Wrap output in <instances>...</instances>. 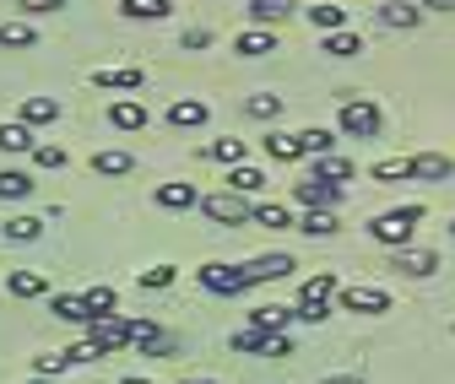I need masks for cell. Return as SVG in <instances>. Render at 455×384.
Returning a JSON list of instances; mask_svg holds the SVG:
<instances>
[{"label": "cell", "instance_id": "9c48e42d", "mask_svg": "<svg viewBox=\"0 0 455 384\" xmlns=\"http://www.w3.org/2000/svg\"><path fill=\"white\" fill-rule=\"evenodd\" d=\"M341 309L347 314H390V293L369 287V282H353V287H341Z\"/></svg>", "mask_w": 455, "mask_h": 384}, {"label": "cell", "instance_id": "f907efd6", "mask_svg": "<svg viewBox=\"0 0 455 384\" xmlns=\"http://www.w3.org/2000/svg\"><path fill=\"white\" fill-rule=\"evenodd\" d=\"M125 384H152V379L147 373H125Z\"/></svg>", "mask_w": 455, "mask_h": 384}, {"label": "cell", "instance_id": "8992f818", "mask_svg": "<svg viewBox=\"0 0 455 384\" xmlns=\"http://www.w3.org/2000/svg\"><path fill=\"white\" fill-rule=\"evenodd\" d=\"M87 341H92L98 357L131 347V319H125V314H103V319H92V325H87Z\"/></svg>", "mask_w": 455, "mask_h": 384}, {"label": "cell", "instance_id": "6da1fadb", "mask_svg": "<svg viewBox=\"0 0 455 384\" xmlns=\"http://www.w3.org/2000/svg\"><path fill=\"white\" fill-rule=\"evenodd\" d=\"M418 223H423V206H418V200H412V206H395V211H379L374 223H369V239L385 244V249H407Z\"/></svg>", "mask_w": 455, "mask_h": 384}, {"label": "cell", "instance_id": "9a60e30c", "mask_svg": "<svg viewBox=\"0 0 455 384\" xmlns=\"http://www.w3.org/2000/svg\"><path fill=\"white\" fill-rule=\"evenodd\" d=\"M136 168V157L125 152V146H103V152H92V174H103V179H125Z\"/></svg>", "mask_w": 455, "mask_h": 384}, {"label": "cell", "instance_id": "bcb514c9", "mask_svg": "<svg viewBox=\"0 0 455 384\" xmlns=\"http://www.w3.org/2000/svg\"><path fill=\"white\" fill-rule=\"evenodd\" d=\"M206 43H212V33H206V27H190V33L180 38V49H206Z\"/></svg>", "mask_w": 455, "mask_h": 384}, {"label": "cell", "instance_id": "816d5d0a", "mask_svg": "<svg viewBox=\"0 0 455 384\" xmlns=\"http://www.w3.org/2000/svg\"><path fill=\"white\" fill-rule=\"evenodd\" d=\"M180 384H217V379H206V373H196V379H180Z\"/></svg>", "mask_w": 455, "mask_h": 384}, {"label": "cell", "instance_id": "d4e9b609", "mask_svg": "<svg viewBox=\"0 0 455 384\" xmlns=\"http://www.w3.org/2000/svg\"><path fill=\"white\" fill-rule=\"evenodd\" d=\"M379 22H385V27H418V22H423V6H412V0H385V6H379Z\"/></svg>", "mask_w": 455, "mask_h": 384}, {"label": "cell", "instance_id": "db71d44e", "mask_svg": "<svg viewBox=\"0 0 455 384\" xmlns=\"http://www.w3.org/2000/svg\"><path fill=\"white\" fill-rule=\"evenodd\" d=\"M450 233H455V223H450Z\"/></svg>", "mask_w": 455, "mask_h": 384}, {"label": "cell", "instance_id": "e575fe53", "mask_svg": "<svg viewBox=\"0 0 455 384\" xmlns=\"http://www.w3.org/2000/svg\"><path fill=\"white\" fill-rule=\"evenodd\" d=\"M206 157H212V162H228V168H239V162H244V141L222 136V141H212V146H206Z\"/></svg>", "mask_w": 455, "mask_h": 384}, {"label": "cell", "instance_id": "1f68e13d", "mask_svg": "<svg viewBox=\"0 0 455 384\" xmlns=\"http://www.w3.org/2000/svg\"><path fill=\"white\" fill-rule=\"evenodd\" d=\"M33 195V174L22 168H0V200H28Z\"/></svg>", "mask_w": 455, "mask_h": 384}, {"label": "cell", "instance_id": "681fc988", "mask_svg": "<svg viewBox=\"0 0 455 384\" xmlns=\"http://www.w3.org/2000/svg\"><path fill=\"white\" fill-rule=\"evenodd\" d=\"M423 12H455V0H418Z\"/></svg>", "mask_w": 455, "mask_h": 384}, {"label": "cell", "instance_id": "f1b7e54d", "mask_svg": "<svg viewBox=\"0 0 455 384\" xmlns=\"http://www.w3.org/2000/svg\"><path fill=\"white\" fill-rule=\"evenodd\" d=\"M288 12H293V0H250V22L255 27H276Z\"/></svg>", "mask_w": 455, "mask_h": 384}, {"label": "cell", "instance_id": "f6af8a7d", "mask_svg": "<svg viewBox=\"0 0 455 384\" xmlns=\"http://www.w3.org/2000/svg\"><path fill=\"white\" fill-rule=\"evenodd\" d=\"M87 298V309H92V319H103V314H114V287H92V293H82Z\"/></svg>", "mask_w": 455, "mask_h": 384}, {"label": "cell", "instance_id": "83f0119b", "mask_svg": "<svg viewBox=\"0 0 455 384\" xmlns=\"http://www.w3.org/2000/svg\"><path fill=\"white\" fill-rule=\"evenodd\" d=\"M250 223H260V228H293V211L282 206V200H260V206H250Z\"/></svg>", "mask_w": 455, "mask_h": 384}, {"label": "cell", "instance_id": "cb8c5ba5", "mask_svg": "<svg viewBox=\"0 0 455 384\" xmlns=\"http://www.w3.org/2000/svg\"><path fill=\"white\" fill-rule=\"evenodd\" d=\"M38 43V27L28 17H12V22H0V49H33Z\"/></svg>", "mask_w": 455, "mask_h": 384}, {"label": "cell", "instance_id": "ffe728a7", "mask_svg": "<svg viewBox=\"0 0 455 384\" xmlns=\"http://www.w3.org/2000/svg\"><path fill=\"white\" fill-rule=\"evenodd\" d=\"M320 54H331V60H353V54H363V33H353V27L325 33L320 38Z\"/></svg>", "mask_w": 455, "mask_h": 384}, {"label": "cell", "instance_id": "7bdbcfd3", "mask_svg": "<svg viewBox=\"0 0 455 384\" xmlns=\"http://www.w3.org/2000/svg\"><path fill=\"white\" fill-rule=\"evenodd\" d=\"M174 277H180V270H174V265H152V270H141V287H152V293H163V287H174Z\"/></svg>", "mask_w": 455, "mask_h": 384}, {"label": "cell", "instance_id": "ac0fdd59", "mask_svg": "<svg viewBox=\"0 0 455 384\" xmlns=\"http://www.w3.org/2000/svg\"><path fill=\"white\" fill-rule=\"evenodd\" d=\"M293 319H299V309H282V303H260V309H250V331H288Z\"/></svg>", "mask_w": 455, "mask_h": 384}, {"label": "cell", "instance_id": "4dcf8cb0", "mask_svg": "<svg viewBox=\"0 0 455 384\" xmlns=\"http://www.w3.org/2000/svg\"><path fill=\"white\" fill-rule=\"evenodd\" d=\"M228 190H234V195H255V190H266V174L250 168V162H239V168H228Z\"/></svg>", "mask_w": 455, "mask_h": 384}, {"label": "cell", "instance_id": "2e32d148", "mask_svg": "<svg viewBox=\"0 0 455 384\" xmlns=\"http://www.w3.org/2000/svg\"><path fill=\"white\" fill-rule=\"evenodd\" d=\"M304 17H309V27H320V33H341V27H347V12H341L336 0H309Z\"/></svg>", "mask_w": 455, "mask_h": 384}, {"label": "cell", "instance_id": "603a6c76", "mask_svg": "<svg viewBox=\"0 0 455 384\" xmlns=\"http://www.w3.org/2000/svg\"><path fill=\"white\" fill-rule=\"evenodd\" d=\"M54 319H66V325H92V309H87V298L82 293H54Z\"/></svg>", "mask_w": 455, "mask_h": 384}, {"label": "cell", "instance_id": "277c9868", "mask_svg": "<svg viewBox=\"0 0 455 384\" xmlns=\"http://www.w3.org/2000/svg\"><path fill=\"white\" fill-rule=\"evenodd\" d=\"M331 293H341V287H336V277H331V270H320V277H309V282L299 287V319L320 325V319L331 314Z\"/></svg>", "mask_w": 455, "mask_h": 384}, {"label": "cell", "instance_id": "f35d334b", "mask_svg": "<svg viewBox=\"0 0 455 384\" xmlns=\"http://www.w3.org/2000/svg\"><path fill=\"white\" fill-rule=\"evenodd\" d=\"M299 228H304L309 239H331V233H336V216H331V211H304Z\"/></svg>", "mask_w": 455, "mask_h": 384}, {"label": "cell", "instance_id": "ba28073f", "mask_svg": "<svg viewBox=\"0 0 455 384\" xmlns=\"http://www.w3.org/2000/svg\"><path fill=\"white\" fill-rule=\"evenodd\" d=\"M293 270H299V265H293V255H282V249H276V255H255V260H244V282H250V287H260V282H282V277H293Z\"/></svg>", "mask_w": 455, "mask_h": 384}, {"label": "cell", "instance_id": "d6986e66", "mask_svg": "<svg viewBox=\"0 0 455 384\" xmlns=\"http://www.w3.org/2000/svg\"><path fill=\"white\" fill-rule=\"evenodd\" d=\"M152 200H157L163 211H190V206H201V190H196V184H157Z\"/></svg>", "mask_w": 455, "mask_h": 384}, {"label": "cell", "instance_id": "60d3db41", "mask_svg": "<svg viewBox=\"0 0 455 384\" xmlns=\"http://www.w3.org/2000/svg\"><path fill=\"white\" fill-rule=\"evenodd\" d=\"M33 162H38V168H54V174H60V168H66V146L38 141V146H33Z\"/></svg>", "mask_w": 455, "mask_h": 384}, {"label": "cell", "instance_id": "836d02e7", "mask_svg": "<svg viewBox=\"0 0 455 384\" xmlns=\"http://www.w3.org/2000/svg\"><path fill=\"white\" fill-rule=\"evenodd\" d=\"M120 12L125 17H141V22H157V17H168L174 6H168V0H120Z\"/></svg>", "mask_w": 455, "mask_h": 384}, {"label": "cell", "instance_id": "f5cc1de1", "mask_svg": "<svg viewBox=\"0 0 455 384\" xmlns=\"http://www.w3.org/2000/svg\"><path fill=\"white\" fill-rule=\"evenodd\" d=\"M33 384H60V379H33Z\"/></svg>", "mask_w": 455, "mask_h": 384}, {"label": "cell", "instance_id": "e0dca14e", "mask_svg": "<svg viewBox=\"0 0 455 384\" xmlns=\"http://www.w3.org/2000/svg\"><path fill=\"white\" fill-rule=\"evenodd\" d=\"M168 125H174V130L206 125V103H201V98H174V103H168Z\"/></svg>", "mask_w": 455, "mask_h": 384}, {"label": "cell", "instance_id": "7402d4cb", "mask_svg": "<svg viewBox=\"0 0 455 384\" xmlns=\"http://www.w3.org/2000/svg\"><path fill=\"white\" fill-rule=\"evenodd\" d=\"M6 293L12 298H44L49 277H44V270H6Z\"/></svg>", "mask_w": 455, "mask_h": 384}, {"label": "cell", "instance_id": "c3c4849f", "mask_svg": "<svg viewBox=\"0 0 455 384\" xmlns=\"http://www.w3.org/2000/svg\"><path fill=\"white\" fill-rule=\"evenodd\" d=\"M320 384H369L363 373H331V379H320Z\"/></svg>", "mask_w": 455, "mask_h": 384}, {"label": "cell", "instance_id": "d590c367", "mask_svg": "<svg viewBox=\"0 0 455 384\" xmlns=\"http://www.w3.org/2000/svg\"><path fill=\"white\" fill-rule=\"evenodd\" d=\"M299 146H304V157H325V152L336 146V136L320 130V125H309V130H299Z\"/></svg>", "mask_w": 455, "mask_h": 384}, {"label": "cell", "instance_id": "74e56055", "mask_svg": "<svg viewBox=\"0 0 455 384\" xmlns=\"http://www.w3.org/2000/svg\"><path fill=\"white\" fill-rule=\"evenodd\" d=\"M38 141L28 136V125H0V152H33Z\"/></svg>", "mask_w": 455, "mask_h": 384}, {"label": "cell", "instance_id": "5b68a950", "mask_svg": "<svg viewBox=\"0 0 455 384\" xmlns=\"http://www.w3.org/2000/svg\"><path fill=\"white\" fill-rule=\"evenodd\" d=\"M201 211H206V223H217V228H239V223H250V200L234 195V190L201 195Z\"/></svg>", "mask_w": 455, "mask_h": 384}, {"label": "cell", "instance_id": "30bf717a", "mask_svg": "<svg viewBox=\"0 0 455 384\" xmlns=\"http://www.w3.org/2000/svg\"><path fill=\"white\" fill-rule=\"evenodd\" d=\"M293 200L304 206V211H331L336 200H341V184H325V179H304V184H293Z\"/></svg>", "mask_w": 455, "mask_h": 384}, {"label": "cell", "instance_id": "8d00e7d4", "mask_svg": "<svg viewBox=\"0 0 455 384\" xmlns=\"http://www.w3.org/2000/svg\"><path fill=\"white\" fill-rule=\"evenodd\" d=\"M0 233H6V239H17V244H33V239L44 233V223H38V216H12V223L0 228Z\"/></svg>", "mask_w": 455, "mask_h": 384}, {"label": "cell", "instance_id": "b9f144b4", "mask_svg": "<svg viewBox=\"0 0 455 384\" xmlns=\"http://www.w3.org/2000/svg\"><path fill=\"white\" fill-rule=\"evenodd\" d=\"M374 179H412V157H385V162H374Z\"/></svg>", "mask_w": 455, "mask_h": 384}, {"label": "cell", "instance_id": "5bb4252c", "mask_svg": "<svg viewBox=\"0 0 455 384\" xmlns=\"http://www.w3.org/2000/svg\"><path fill=\"white\" fill-rule=\"evenodd\" d=\"M147 76H141V66H98L92 71V87H108V92H136Z\"/></svg>", "mask_w": 455, "mask_h": 384}, {"label": "cell", "instance_id": "44dd1931", "mask_svg": "<svg viewBox=\"0 0 455 384\" xmlns=\"http://www.w3.org/2000/svg\"><path fill=\"white\" fill-rule=\"evenodd\" d=\"M234 54H244V60H260V54H276V33L271 27H250L234 38Z\"/></svg>", "mask_w": 455, "mask_h": 384}, {"label": "cell", "instance_id": "52a82bcc", "mask_svg": "<svg viewBox=\"0 0 455 384\" xmlns=\"http://www.w3.org/2000/svg\"><path fill=\"white\" fill-rule=\"evenodd\" d=\"M234 352H260V357H288L293 352V341H288V331H244L234 336Z\"/></svg>", "mask_w": 455, "mask_h": 384}, {"label": "cell", "instance_id": "7dc6e473", "mask_svg": "<svg viewBox=\"0 0 455 384\" xmlns=\"http://www.w3.org/2000/svg\"><path fill=\"white\" fill-rule=\"evenodd\" d=\"M66 357H71V363H92V357H98V352H92V341H82V347H71V352H66Z\"/></svg>", "mask_w": 455, "mask_h": 384}, {"label": "cell", "instance_id": "ab89813d", "mask_svg": "<svg viewBox=\"0 0 455 384\" xmlns=\"http://www.w3.org/2000/svg\"><path fill=\"white\" fill-rule=\"evenodd\" d=\"M66 368H71V357H66V352H44V357L33 363V379H60Z\"/></svg>", "mask_w": 455, "mask_h": 384}, {"label": "cell", "instance_id": "d6a6232c", "mask_svg": "<svg viewBox=\"0 0 455 384\" xmlns=\"http://www.w3.org/2000/svg\"><path fill=\"white\" fill-rule=\"evenodd\" d=\"M244 108H250L255 120H266V125L282 120V98H276V92H255V98H244Z\"/></svg>", "mask_w": 455, "mask_h": 384}, {"label": "cell", "instance_id": "4fadbf2b", "mask_svg": "<svg viewBox=\"0 0 455 384\" xmlns=\"http://www.w3.org/2000/svg\"><path fill=\"white\" fill-rule=\"evenodd\" d=\"M147 120H152V114H147L141 98H114V103H108V125H114V130H147Z\"/></svg>", "mask_w": 455, "mask_h": 384}, {"label": "cell", "instance_id": "f546056e", "mask_svg": "<svg viewBox=\"0 0 455 384\" xmlns=\"http://www.w3.org/2000/svg\"><path fill=\"white\" fill-rule=\"evenodd\" d=\"M54 120H60L54 98H22V125H54Z\"/></svg>", "mask_w": 455, "mask_h": 384}, {"label": "cell", "instance_id": "8fae6325", "mask_svg": "<svg viewBox=\"0 0 455 384\" xmlns=\"http://www.w3.org/2000/svg\"><path fill=\"white\" fill-rule=\"evenodd\" d=\"M390 270H402V277H434L439 270V255L434 249H390Z\"/></svg>", "mask_w": 455, "mask_h": 384}, {"label": "cell", "instance_id": "ee69618b", "mask_svg": "<svg viewBox=\"0 0 455 384\" xmlns=\"http://www.w3.org/2000/svg\"><path fill=\"white\" fill-rule=\"evenodd\" d=\"M71 0H17V12L22 17H49V12H66Z\"/></svg>", "mask_w": 455, "mask_h": 384}, {"label": "cell", "instance_id": "4316f807", "mask_svg": "<svg viewBox=\"0 0 455 384\" xmlns=\"http://www.w3.org/2000/svg\"><path fill=\"white\" fill-rule=\"evenodd\" d=\"M260 146H266V157H271V162H299V157H304L299 136H288V130H271Z\"/></svg>", "mask_w": 455, "mask_h": 384}, {"label": "cell", "instance_id": "7c38bea8", "mask_svg": "<svg viewBox=\"0 0 455 384\" xmlns=\"http://www.w3.org/2000/svg\"><path fill=\"white\" fill-rule=\"evenodd\" d=\"M412 179H423V184H450V179H455V157H444V152H418V157H412Z\"/></svg>", "mask_w": 455, "mask_h": 384}, {"label": "cell", "instance_id": "7a4b0ae2", "mask_svg": "<svg viewBox=\"0 0 455 384\" xmlns=\"http://www.w3.org/2000/svg\"><path fill=\"white\" fill-rule=\"evenodd\" d=\"M336 125H341V136H353V141L379 136V103H374V98H341Z\"/></svg>", "mask_w": 455, "mask_h": 384}, {"label": "cell", "instance_id": "484cf974", "mask_svg": "<svg viewBox=\"0 0 455 384\" xmlns=\"http://www.w3.org/2000/svg\"><path fill=\"white\" fill-rule=\"evenodd\" d=\"M353 174H358V162H347V157H336V152L315 157V179H325V184H341V179H353Z\"/></svg>", "mask_w": 455, "mask_h": 384}, {"label": "cell", "instance_id": "3957f363", "mask_svg": "<svg viewBox=\"0 0 455 384\" xmlns=\"http://www.w3.org/2000/svg\"><path fill=\"white\" fill-rule=\"evenodd\" d=\"M196 282H201L206 293H217V298H239V293H250L244 265H228V260H206V265L196 270Z\"/></svg>", "mask_w": 455, "mask_h": 384}]
</instances>
